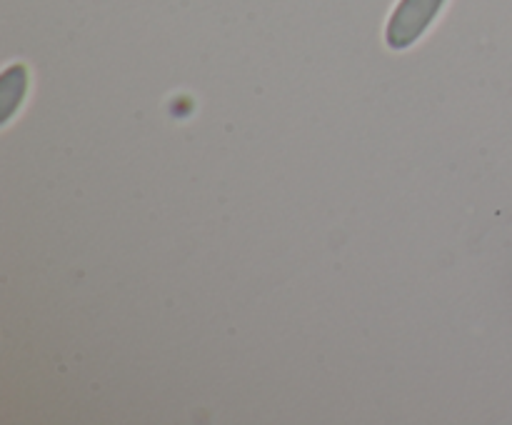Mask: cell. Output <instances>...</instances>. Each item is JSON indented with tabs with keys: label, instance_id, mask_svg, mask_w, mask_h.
Returning a JSON list of instances; mask_svg holds the SVG:
<instances>
[{
	"label": "cell",
	"instance_id": "obj_1",
	"mask_svg": "<svg viewBox=\"0 0 512 425\" xmlns=\"http://www.w3.org/2000/svg\"><path fill=\"white\" fill-rule=\"evenodd\" d=\"M445 0H400L388 23V45L393 50L410 48L428 30Z\"/></svg>",
	"mask_w": 512,
	"mask_h": 425
}]
</instances>
